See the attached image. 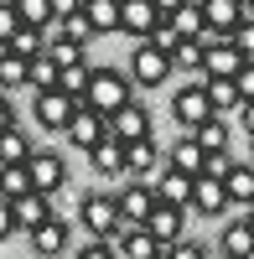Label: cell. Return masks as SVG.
<instances>
[{"mask_svg": "<svg viewBox=\"0 0 254 259\" xmlns=\"http://www.w3.org/2000/svg\"><path fill=\"white\" fill-rule=\"evenodd\" d=\"M78 223H83V233H94V239H109L114 249H119V239H124V207H119V187L114 192H83L78 197Z\"/></svg>", "mask_w": 254, "mask_h": 259, "instance_id": "cell-1", "label": "cell"}, {"mask_svg": "<svg viewBox=\"0 0 254 259\" xmlns=\"http://www.w3.org/2000/svg\"><path fill=\"white\" fill-rule=\"evenodd\" d=\"M140 89H135V78H130V68H94V83H89V99L94 109H104V114H114V109H124Z\"/></svg>", "mask_w": 254, "mask_h": 259, "instance_id": "cell-2", "label": "cell"}, {"mask_svg": "<svg viewBox=\"0 0 254 259\" xmlns=\"http://www.w3.org/2000/svg\"><path fill=\"white\" fill-rule=\"evenodd\" d=\"M52 218V192H41V187H31V192H21V197H11L6 202V239L11 233H31V228H41Z\"/></svg>", "mask_w": 254, "mask_h": 259, "instance_id": "cell-3", "label": "cell"}, {"mask_svg": "<svg viewBox=\"0 0 254 259\" xmlns=\"http://www.w3.org/2000/svg\"><path fill=\"white\" fill-rule=\"evenodd\" d=\"M124 68H130L135 89H161V83L177 73V62H172V52H166V47H156V41H135V52H130Z\"/></svg>", "mask_w": 254, "mask_h": 259, "instance_id": "cell-4", "label": "cell"}, {"mask_svg": "<svg viewBox=\"0 0 254 259\" xmlns=\"http://www.w3.org/2000/svg\"><path fill=\"white\" fill-rule=\"evenodd\" d=\"M218 109H213V99H207V78H187L182 89L172 94V119L182 124V130H197V124H207Z\"/></svg>", "mask_w": 254, "mask_h": 259, "instance_id": "cell-5", "label": "cell"}, {"mask_svg": "<svg viewBox=\"0 0 254 259\" xmlns=\"http://www.w3.org/2000/svg\"><path fill=\"white\" fill-rule=\"evenodd\" d=\"M73 114H78V94H68V89H47V94H31V119H36L41 130H52V135H62Z\"/></svg>", "mask_w": 254, "mask_h": 259, "instance_id": "cell-6", "label": "cell"}, {"mask_svg": "<svg viewBox=\"0 0 254 259\" xmlns=\"http://www.w3.org/2000/svg\"><path fill=\"white\" fill-rule=\"evenodd\" d=\"M62 135H68V145H73V150H94L104 135H109V114L94 109L89 99H78V114L68 119V130H62Z\"/></svg>", "mask_w": 254, "mask_h": 259, "instance_id": "cell-7", "label": "cell"}, {"mask_svg": "<svg viewBox=\"0 0 254 259\" xmlns=\"http://www.w3.org/2000/svg\"><path fill=\"white\" fill-rule=\"evenodd\" d=\"M156 202H161V192H156V177H130L119 187V207H124V218L130 223H145L156 212Z\"/></svg>", "mask_w": 254, "mask_h": 259, "instance_id": "cell-8", "label": "cell"}, {"mask_svg": "<svg viewBox=\"0 0 254 259\" xmlns=\"http://www.w3.org/2000/svg\"><path fill=\"white\" fill-rule=\"evenodd\" d=\"M26 166H31V182H36L41 192H62V187H68V156H62V150L36 145Z\"/></svg>", "mask_w": 254, "mask_h": 259, "instance_id": "cell-9", "label": "cell"}, {"mask_svg": "<svg viewBox=\"0 0 254 259\" xmlns=\"http://www.w3.org/2000/svg\"><path fill=\"white\" fill-rule=\"evenodd\" d=\"M187 218H192V207H177V202H156V212L145 218V228H151L156 239H161L166 249H172V244H182L187 233H192V228H187Z\"/></svg>", "mask_w": 254, "mask_h": 259, "instance_id": "cell-10", "label": "cell"}, {"mask_svg": "<svg viewBox=\"0 0 254 259\" xmlns=\"http://www.w3.org/2000/svg\"><path fill=\"white\" fill-rule=\"evenodd\" d=\"M26 239H31V254H36V259H62V254L73 249V228L52 212V218L41 223V228H31Z\"/></svg>", "mask_w": 254, "mask_h": 259, "instance_id": "cell-11", "label": "cell"}, {"mask_svg": "<svg viewBox=\"0 0 254 259\" xmlns=\"http://www.w3.org/2000/svg\"><path fill=\"white\" fill-rule=\"evenodd\" d=\"M244 52H239V41L234 36H207V62H202V68H207V78H239L244 73Z\"/></svg>", "mask_w": 254, "mask_h": 259, "instance_id": "cell-12", "label": "cell"}, {"mask_svg": "<svg viewBox=\"0 0 254 259\" xmlns=\"http://www.w3.org/2000/svg\"><path fill=\"white\" fill-rule=\"evenodd\" d=\"M166 21V11L156 6V0H124V11H119V31L124 36H135V41H145L156 26Z\"/></svg>", "mask_w": 254, "mask_h": 259, "instance_id": "cell-13", "label": "cell"}, {"mask_svg": "<svg viewBox=\"0 0 254 259\" xmlns=\"http://www.w3.org/2000/svg\"><path fill=\"white\" fill-rule=\"evenodd\" d=\"M89 166L99 171V177H124V171H130V140H119L109 130V135L89 150Z\"/></svg>", "mask_w": 254, "mask_h": 259, "instance_id": "cell-14", "label": "cell"}, {"mask_svg": "<svg viewBox=\"0 0 254 259\" xmlns=\"http://www.w3.org/2000/svg\"><path fill=\"white\" fill-rule=\"evenodd\" d=\"M228 207H234V197H228L223 177H197V192H192V218H228Z\"/></svg>", "mask_w": 254, "mask_h": 259, "instance_id": "cell-15", "label": "cell"}, {"mask_svg": "<svg viewBox=\"0 0 254 259\" xmlns=\"http://www.w3.org/2000/svg\"><path fill=\"white\" fill-rule=\"evenodd\" d=\"M202 16H207V36H234L249 16V0H202Z\"/></svg>", "mask_w": 254, "mask_h": 259, "instance_id": "cell-16", "label": "cell"}, {"mask_svg": "<svg viewBox=\"0 0 254 259\" xmlns=\"http://www.w3.org/2000/svg\"><path fill=\"white\" fill-rule=\"evenodd\" d=\"M109 130H114L119 140H145V135H151V109H145L140 99H130L124 109L109 114Z\"/></svg>", "mask_w": 254, "mask_h": 259, "instance_id": "cell-17", "label": "cell"}, {"mask_svg": "<svg viewBox=\"0 0 254 259\" xmlns=\"http://www.w3.org/2000/svg\"><path fill=\"white\" fill-rule=\"evenodd\" d=\"M156 192H161V202L192 207V192H197V177H192V171H177V166H166L161 177H156Z\"/></svg>", "mask_w": 254, "mask_h": 259, "instance_id": "cell-18", "label": "cell"}, {"mask_svg": "<svg viewBox=\"0 0 254 259\" xmlns=\"http://www.w3.org/2000/svg\"><path fill=\"white\" fill-rule=\"evenodd\" d=\"M161 171H166V156H161L156 135L130 140V171H124V177H161Z\"/></svg>", "mask_w": 254, "mask_h": 259, "instance_id": "cell-19", "label": "cell"}, {"mask_svg": "<svg viewBox=\"0 0 254 259\" xmlns=\"http://www.w3.org/2000/svg\"><path fill=\"white\" fill-rule=\"evenodd\" d=\"M218 249H223V259H254V223H249V212L218 233Z\"/></svg>", "mask_w": 254, "mask_h": 259, "instance_id": "cell-20", "label": "cell"}, {"mask_svg": "<svg viewBox=\"0 0 254 259\" xmlns=\"http://www.w3.org/2000/svg\"><path fill=\"white\" fill-rule=\"evenodd\" d=\"M166 166H177V171H192V177H202V166H207V150H202V140L182 130V140H177L172 150H166Z\"/></svg>", "mask_w": 254, "mask_h": 259, "instance_id": "cell-21", "label": "cell"}, {"mask_svg": "<svg viewBox=\"0 0 254 259\" xmlns=\"http://www.w3.org/2000/svg\"><path fill=\"white\" fill-rule=\"evenodd\" d=\"M156 249H166L161 239L145 223H124V239H119V259H156Z\"/></svg>", "mask_w": 254, "mask_h": 259, "instance_id": "cell-22", "label": "cell"}, {"mask_svg": "<svg viewBox=\"0 0 254 259\" xmlns=\"http://www.w3.org/2000/svg\"><path fill=\"white\" fill-rule=\"evenodd\" d=\"M47 89H62V68H57L52 52H41V57H31V68H26V94H47Z\"/></svg>", "mask_w": 254, "mask_h": 259, "instance_id": "cell-23", "label": "cell"}, {"mask_svg": "<svg viewBox=\"0 0 254 259\" xmlns=\"http://www.w3.org/2000/svg\"><path fill=\"white\" fill-rule=\"evenodd\" d=\"M172 62H177V73H187V78H207V41H197V36H182L177 41V52H172Z\"/></svg>", "mask_w": 254, "mask_h": 259, "instance_id": "cell-24", "label": "cell"}, {"mask_svg": "<svg viewBox=\"0 0 254 259\" xmlns=\"http://www.w3.org/2000/svg\"><path fill=\"white\" fill-rule=\"evenodd\" d=\"M223 187H228V197H234V207L249 212V207H254V161H239V166L223 177Z\"/></svg>", "mask_w": 254, "mask_h": 259, "instance_id": "cell-25", "label": "cell"}, {"mask_svg": "<svg viewBox=\"0 0 254 259\" xmlns=\"http://www.w3.org/2000/svg\"><path fill=\"white\" fill-rule=\"evenodd\" d=\"M207 99H213L218 114H239V109H244V89H239V78H207Z\"/></svg>", "mask_w": 254, "mask_h": 259, "instance_id": "cell-26", "label": "cell"}, {"mask_svg": "<svg viewBox=\"0 0 254 259\" xmlns=\"http://www.w3.org/2000/svg\"><path fill=\"white\" fill-rule=\"evenodd\" d=\"M47 41H52V26H21V31L6 41V47H11V52H21V57L31 62V57L47 52Z\"/></svg>", "mask_w": 254, "mask_h": 259, "instance_id": "cell-27", "label": "cell"}, {"mask_svg": "<svg viewBox=\"0 0 254 259\" xmlns=\"http://www.w3.org/2000/svg\"><path fill=\"white\" fill-rule=\"evenodd\" d=\"M52 31H57V36H73V41H83V47H89V41L99 36V26L89 21V11H68V16H57V21H52Z\"/></svg>", "mask_w": 254, "mask_h": 259, "instance_id": "cell-28", "label": "cell"}, {"mask_svg": "<svg viewBox=\"0 0 254 259\" xmlns=\"http://www.w3.org/2000/svg\"><path fill=\"white\" fill-rule=\"evenodd\" d=\"M187 135H197V140H202V150H228V145H234V130H228V114H213L207 124L187 130Z\"/></svg>", "mask_w": 254, "mask_h": 259, "instance_id": "cell-29", "label": "cell"}, {"mask_svg": "<svg viewBox=\"0 0 254 259\" xmlns=\"http://www.w3.org/2000/svg\"><path fill=\"white\" fill-rule=\"evenodd\" d=\"M26 68H31V62L21 57V52H11V47H0V89H6V94H16V89H26Z\"/></svg>", "mask_w": 254, "mask_h": 259, "instance_id": "cell-30", "label": "cell"}, {"mask_svg": "<svg viewBox=\"0 0 254 259\" xmlns=\"http://www.w3.org/2000/svg\"><path fill=\"white\" fill-rule=\"evenodd\" d=\"M172 26H177L182 36H197V41H207V16H202V6H197V0H187L182 11H172Z\"/></svg>", "mask_w": 254, "mask_h": 259, "instance_id": "cell-31", "label": "cell"}, {"mask_svg": "<svg viewBox=\"0 0 254 259\" xmlns=\"http://www.w3.org/2000/svg\"><path fill=\"white\" fill-rule=\"evenodd\" d=\"M83 11H89V21L104 31H119V11H124V0H83Z\"/></svg>", "mask_w": 254, "mask_h": 259, "instance_id": "cell-32", "label": "cell"}, {"mask_svg": "<svg viewBox=\"0 0 254 259\" xmlns=\"http://www.w3.org/2000/svg\"><path fill=\"white\" fill-rule=\"evenodd\" d=\"M11 6L26 26H52L57 21V0H11Z\"/></svg>", "mask_w": 254, "mask_h": 259, "instance_id": "cell-33", "label": "cell"}, {"mask_svg": "<svg viewBox=\"0 0 254 259\" xmlns=\"http://www.w3.org/2000/svg\"><path fill=\"white\" fill-rule=\"evenodd\" d=\"M31 140H26V130H6V135H0V161L6 166H16V161H31Z\"/></svg>", "mask_w": 254, "mask_h": 259, "instance_id": "cell-34", "label": "cell"}, {"mask_svg": "<svg viewBox=\"0 0 254 259\" xmlns=\"http://www.w3.org/2000/svg\"><path fill=\"white\" fill-rule=\"evenodd\" d=\"M31 187H36V182H31V166L16 161V166H6V177H0V197L11 202V197H21V192H31Z\"/></svg>", "mask_w": 254, "mask_h": 259, "instance_id": "cell-35", "label": "cell"}, {"mask_svg": "<svg viewBox=\"0 0 254 259\" xmlns=\"http://www.w3.org/2000/svg\"><path fill=\"white\" fill-rule=\"evenodd\" d=\"M73 259H119V249L109 239H89L83 249H73Z\"/></svg>", "mask_w": 254, "mask_h": 259, "instance_id": "cell-36", "label": "cell"}, {"mask_svg": "<svg viewBox=\"0 0 254 259\" xmlns=\"http://www.w3.org/2000/svg\"><path fill=\"white\" fill-rule=\"evenodd\" d=\"M172 259H207V244L197 239V233H187L182 244H172Z\"/></svg>", "mask_w": 254, "mask_h": 259, "instance_id": "cell-37", "label": "cell"}, {"mask_svg": "<svg viewBox=\"0 0 254 259\" xmlns=\"http://www.w3.org/2000/svg\"><path fill=\"white\" fill-rule=\"evenodd\" d=\"M145 41H156V47H166V52H177V41H182V31L172 26V16H166V21H161V26H156L151 36H145Z\"/></svg>", "mask_w": 254, "mask_h": 259, "instance_id": "cell-38", "label": "cell"}, {"mask_svg": "<svg viewBox=\"0 0 254 259\" xmlns=\"http://www.w3.org/2000/svg\"><path fill=\"white\" fill-rule=\"evenodd\" d=\"M234 41H239V52H244V57H254V16H249L244 26L234 31Z\"/></svg>", "mask_w": 254, "mask_h": 259, "instance_id": "cell-39", "label": "cell"}, {"mask_svg": "<svg viewBox=\"0 0 254 259\" xmlns=\"http://www.w3.org/2000/svg\"><path fill=\"white\" fill-rule=\"evenodd\" d=\"M0 124H6V130H21V109L11 104V94L0 99Z\"/></svg>", "mask_w": 254, "mask_h": 259, "instance_id": "cell-40", "label": "cell"}, {"mask_svg": "<svg viewBox=\"0 0 254 259\" xmlns=\"http://www.w3.org/2000/svg\"><path fill=\"white\" fill-rule=\"evenodd\" d=\"M239 89H244V99H254V57L244 62V73H239Z\"/></svg>", "mask_w": 254, "mask_h": 259, "instance_id": "cell-41", "label": "cell"}, {"mask_svg": "<svg viewBox=\"0 0 254 259\" xmlns=\"http://www.w3.org/2000/svg\"><path fill=\"white\" fill-rule=\"evenodd\" d=\"M239 124H244V135H254V99H244V109H239Z\"/></svg>", "mask_w": 254, "mask_h": 259, "instance_id": "cell-42", "label": "cell"}, {"mask_svg": "<svg viewBox=\"0 0 254 259\" xmlns=\"http://www.w3.org/2000/svg\"><path fill=\"white\" fill-rule=\"evenodd\" d=\"M156 6H161L166 16H172V11H182V6H187V0H156Z\"/></svg>", "mask_w": 254, "mask_h": 259, "instance_id": "cell-43", "label": "cell"}, {"mask_svg": "<svg viewBox=\"0 0 254 259\" xmlns=\"http://www.w3.org/2000/svg\"><path fill=\"white\" fill-rule=\"evenodd\" d=\"M156 259H172V249H156Z\"/></svg>", "mask_w": 254, "mask_h": 259, "instance_id": "cell-44", "label": "cell"}, {"mask_svg": "<svg viewBox=\"0 0 254 259\" xmlns=\"http://www.w3.org/2000/svg\"><path fill=\"white\" fill-rule=\"evenodd\" d=\"M249 223H254V207H249Z\"/></svg>", "mask_w": 254, "mask_h": 259, "instance_id": "cell-45", "label": "cell"}, {"mask_svg": "<svg viewBox=\"0 0 254 259\" xmlns=\"http://www.w3.org/2000/svg\"><path fill=\"white\" fill-rule=\"evenodd\" d=\"M197 6H202V0H197Z\"/></svg>", "mask_w": 254, "mask_h": 259, "instance_id": "cell-46", "label": "cell"}]
</instances>
